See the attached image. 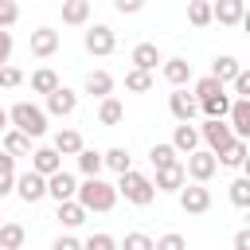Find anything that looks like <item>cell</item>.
<instances>
[{"instance_id":"4dcf8cb0","label":"cell","mask_w":250,"mask_h":250,"mask_svg":"<svg viewBox=\"0 0 250 250\" xmlns=\"http://www.w3.org/2000/svg\"><path fill=\"white\" fill-rule=\"evenodd\" d=\"M188 16H191V23H207L211 20V4L207 0H191L188 4Z\"/></svg>"},{"instance_id":"4fadbf2b","label":"cell","mask_w":250,"mask_h":250,"mask_svg":"<svg viewBox=\"0 0 250 250\" xmlns=\"http://www.w3.org/2000/svg\"><path fill=\"white\" fill-rule=\"evenodd\" d=\"M219 160H223V164H242V160H246V145L230 137V141L219 148Z\"/></svg>"},{"instance_id":"f546056e","label":"cell","mask_w":250,"mask_h":250,"mask_svg":"<svg viewBox=\"0 0 250 250\" xmlns=\"http://www.w3.org/2000/svg\"><path fill=\"white\" fill-rule=\"evenodd\" d=\"M20 242H23V227H16V223L0 227V246H20Z\"/></svg>"},{"instance_id":"d6a6232c","label":"cell","mask_w":250,"mask_h":250,"mask_svg":"<svg viewBox=\"0 0 250 250\" xmlns=\"http://www.w3.org/2000/svg\"><path fill=\"white\" fill-rule=\"evenodd\" d=\"M203 109H207L211 117H223V113H227V98H223V90L211 94V98H203Z\"/></svg>"},{"instance_id":"52a82bcc","label":"cell","mask_w":250,"mask_h":250,"mask_svg":"<svg viewBox=\"0 0 250 250\" xmlns=\"http://www.w3.org/2000/svg\"><path fill=\"white\" fill-rule=\"evenodd\" d=\"M47 191H51L55 199H70V195H74V180H70L66 172H59V168H55V172H51V184H47Z\"/></svg>"},{"instance_id":"277c9868","label":"cell","mask_w":250,"mask_h":250,"mask_svg":"<svg viewBox=\"0 0 250 250\" xmlns=\"http://www.w3.org/2000/svg\"><path fill=\"white\" fill-rule=\"evenodd\" d=\"M86 51H94V55H109V51H113V31L102 27V23L90 27V31H86Z\"/></svg>"},{"instance_id":"83f0119b","label":"cell","mask_w":250,"mask_h":250,"mask_svg":"<svg viewBox=\"0 0 250 250\" xmlns=\"http://www.w3.org/2000/svg\"><path fill=\"white\" fill-rule=\"evenodd\" d=\"M121 117H125L121 102H113V98H109V102H102V121H105V125H117Z\"/></svg>"},{"instance_id":"ee69618b","label":"cell","mask_w":250,"mask_h":250,"mask_svg":"<svg viewBox=\"0 0 250 250\" xmlns=\"http://www.w3.org/2000/svg\"><path fill=\"white\" fill-rule=\"evenodd\" d=\"M250 90V78L246 74H234V94H246Z\"/></svg>"},{"instance_id":"ab89813d","label":"cell","mask_w":250,"mask_h":250,"mask_svg":"<svg viewBox=\"0 0 250 250\" xmlns=\"http://www.w3.org/2000/svg\"><path fill=\"white\" fill-rule=\"evenodd\" d=\"M20 82V70L16 66H0V86H16Z\"/></svg>"},{"instance_id":"3957f363","label":"cell","mask_w":250,"mask_h":250,"mask_svg":"<svg viewBox=\"0 0 250 250\" xmlns=\"http://www.w3.org/2000/svg\"><path fill=\"white\" fill-rule=\"evenodd\" d=\"M121 191H125V199H133V203H148L152 199V184L141 176V172H121Z\"/></svg>"},{"instance_id":"4316f807","label":"cell","mask_w":250,"mask_h":250,"mask_svg":"<svg viewBox=\"0 0 250 250\" xmlns=\"http://www.w3.org/2000/svg\"><path fill=\"white\" fill-rule=\"evenodd\" d=\"M109 86H113V78H109V74H102V70L86 78V90H90V94H109Z\"/></svg>"},{"instance_id":"f1b7e54d","label":"cell","mask_w":250,"mask_h":250,"mask_svg":"<svg viewBox=\"0 0 250 250\" xmlns=\"http://www.w3.org/2000/svg\"><path fill=\"white\" fill-rule=\"evenodd\" d=\"M102 164H109V168L125 172V168H129V152H125V148H109V152L102 156Z\"/></svg>"},{"instance_id":"7c38bea8","label":"cell","mask_w":250,"mask_h":250,"mask_svg":"<svg viewBox=\"0 0 250 250\" xmlns=\"http://www.w3.org/2000/svg\"><path fill=\"white\" fill-rule=\"evenodd\" d=\"M203 137H207V141H211L215 148H223V145L230 141V129H227V125H223L219 117H211V121H207V129H203Z\"/></svg>"},{"instance_id":"b9f144b4","label":"cell","mask_w":250,"mask_h":250,"mask_svg":"<svg viewBox=\"0 0 250 250\" xmlns=\"http://www.w3.org/2000/svg\"><path fill=\"white\" fill-rule=\"evenodd\" d=\"M180 246H184L180 234H164V238H160V250H180Z\"/></svg>"},{"instance_id":"8992f818","label":"cell","mask_w":250,"mask_h":250,"mask_svg":"<svg viewBox=\"0 0 250 250\" xmlns=\"http://www.w3.org/2000/svg\"><path fill=\"white\" fill-rule=\"evenodd\" d=\"M215 168H219V160H215L211 152H191V160H188V172H191L195 180H207Z\"/></svg>"},{"instance_id":"ba28073f","label":"cell","mask_w":250,"mask_h":250,"mask_svg":"<svg viewBox=\"0 0 250 250\" xmlns=\"http://www.w3.org/2000/svg\"><path fill=\"white\" fill-rule=\"evenodd\" d=\"M184 211H207V203H211V191L207 188H184Z\"/></svg>"},{"instance_id":"f35d334b","label":"cell","mask_w":250,"mask_h":250,"mask_svg":"<svg viewBox=\"0 0 250 250\" xmlns=\"http://www.w3.org/2000/svg\"><path fill=\"white\" fill-rule=\"evenodd\" d=\"M125 246H129V250H148V246H152V238H145V234H129V238H125Z\"/></svg>"},{"instance_id":"8fae6325","label":"cell","mask_w":250,"mask_h":250,"mask_svg":"<svg viewBox=\"0 0 250 250\" xmlns=\"http://www.w3.org/2000/svg\"><path fill=\"white\" fill-rule=\"evenodd\" d=\"M133 62L145 66V70H152V66L160 62V51H156L152 43H141V47H133Z\"/></svg>"},{"instance_id":"e0dca14e","label":"cell","mask_w":250,"mask_h":250,"mask_svg":"<svg viewBox=\"0 0 250 250\" xmlns=\"http://www.w3.org/2000/svg\"><path fill=\"white\" fill-rule=\"evenodd\" d=\"M172 113H176L180 121H188V117L195 113V98H191V94H184V90H180V94H172Z\"/></svg>"},{"instance_id":"ac0fdd59","label":"cell","mask_w":250,"mask_h":250,"mask_svg":"<svg viewBox=\"0 0 250 250\" xmlns=\"http://www.w3.org/2000/svg\"><path fill=\"white\" fill-rule=\"evenodd\" d=\"M55 168H59V148H39V152H35V172L51 176Z\"/></svg>"},{"instance_id":"1f68e13d","label":"cell","mask_w":250,"mask_h":250,"mask_svg":"<svg viewBox=\"0 0 250 250\" xmlns=\"http://www.w3.org/2000/svg\"><path fill=\"white\" fill-rule=\"evenodd\" d=\"M219 90H223V82H219L215 74H207V78L195 82V94H199V98H211V94H219Z\"/></svg>"},{"instance_id":"5b68a950","label":"cell","mask_w":250,"mask_h":250,"mask_svg":"<svg viewBox=\"0 0 250 250\" xmlns=\"http://www.w3.org/2000/svg\"><path fill=\"white\" fill-rule=\"evenodd\" d=\"M43 191H47V184H43V172H35V168H31L27 176H20V195H23L27 203H35Z\"/></svg>"},{"instance_id":"7a4b0ae2","label":"cell","mask_w":250,"mask_h":250,"mask_svg":"<svg viewBox=\"0 0 250 250\" xmlns=\"http://www.w3.org/2000/svg\"><path fill=\"white\" fill-rule=\"evenodd\" d=\"M12 121H16V129H23L27 137H39V133H43V109H35V105H27V102H20V105L12 109Z\"/></svg>"},{"instance_id":"74e56055","label":"cell","mask_w":250,"mask_h":250,"mask_svg":"<svg viewBox=\"0 0 250 250\" xmlns=\"http://www.w3.org/2000/svg\"><path fill=\"white\" fill-rule=\"evenodd\" d=\"M12 20H16V4L12 0H0V27H8Z\"/></svg>"},{"instance_id":"30bf717a","label":"cell","mask_w":250,"mask_h":250,"mask_svg":"<svg viewBox=\"0 0 250 250\" xmlns=\"http://www.w3.org/2000/svg\"><path fill=\"white\" fill-rule=\"evenodd\" d=\"M211 16H219L223 23H238V20H242V0H219V4L211 8Z\"/></svg>"},{"instance_id":"c3c4849f","label":"cell","mask_w":250,"mask_h":250,"mask_svg":"<svg viewBox=\"0 0 250 250\" xmlns=\"http://www.w3.org/2000/svg\"><path fill=\"white\" fill-rule=\"evenodd\" d=\"M4 121H8V113H4V109H0V129H4Z\"/></svg>"},{"instance_id":"d4e9b609","label":"cell","mask_w":250,"mask_h":250,"mask_svg":"<svg viewBox=\"0 0 250 250\" xmlns=\"http://www.w3.org/2000/svg\"><path fill=\"white\" fill-rule=\"evenodd\" d=\"M125 86H129V90H148V86H152V78H148V70H145V66H137V70H129V74H125Z\"/></svg>"},{"instance_id":"2e32d148","label":"cell","mask_w":250,"mask_h":250,"mask_svg":"<svg viewBox=\"0 0 250 250\" xmlns=\"http://www.w3.org/2000/svg\"><path fill=\"white\" fill-rule=\"evenodd\" d=\"M51 109H55V113H70V109H74V94H70L66 86H55V90H51Z\"/></svg>"},{"instance_id":"cb8c5ba5","label":"cell","mask_w":250,"mask_h":250,"mask_svg":"<svg viewBox=\"0 0 250 250\" xmlns=\"http://www.w3.org/2000/svg\"><path fill=\"white\" fill-rule=\"evenodd\" d=\"M195 141H199V133H195L188 121H184V125H176V148H188V152H191V148H195Z\"/></svg>"},{"instance_id":"bcb514c9","label":"cell","mask_w":250,"mask_h":250,"mask_svg":"<svg viewBox=\"0 0 250 250\" xmlns=\"http://www.w3.org/2000/svg\"><path fill=\"white\" fill-rule=\"evenodd\" d=\"M12 188V168H0V195Z\"/></svg>"},{"instance_id":"f6af8a7d","label":"cell","mask_w":250,"mask_h":250,"mask_svg":"<svg viewBox=\"0 0 250 250\" xmlns=\"http://www.w3.org/2000/svg\"><path fill=\"white\" fill-rule=\"evenodd\" d=\"M117 4V12H137L141 8V0H113Z\"/></svg>"},{"instance_id":"7bdbcfd3","label":"cell","mask_w":250,"mask_h":250,"mask_svg":"<svg viewBox=\"0 0 250 250\" xmlns=\"http://www.w3.org/2000/svg\"><path fill=\"white\" fill-rule=\"evenodd\" d=\"M8 51H12V35H8V31H0V62L8 59Z\"/></svg>"},{"instance_id":"d6986e66","label":"cell","mask_w":250,"mask_h":250,"mask_svg":"<svg viewBox=\"0 0 250 250\" xmlns=\"http://www.w3.org/2000/svg\"><path fill=\"white\" fill-rule=\"evenodd\" d=\"M82 215H86V207H82V203H70V199H59V219H62L66 227H74V223H82Z\"/></svg>"},{"instance_id":"9a60e30c","label":"cell","mask_w":250,"mask_h":250,"mask_svg":"<svg viewBox=\"0 0 250 250\" xmlns=\"http://www.w3.org/2000/svg\"><path fill=\"white\" fill-rule=\"evenodd\" d=\"M86 16H90V4H86V0H66V4H62V20H66V23H82Z\"/></svg>"},{"instance_id":"836d02e7","label":"cell","mask_w":250,"mask_h":250,"mask_svg":"<svg viewBox=\"0 0 250 250\" xmlns=\"http://www.w3.org/2000/svg\"><path fill=\"white\" fill-rule=\"evenodd\" d=\"M4 148H8L12 156H16V152H27V133H23V129H20V133H8V137H4Z\"/></svg>"},{"instance_id":"6da1fadb","label":"cell","mask_w":250,"mask_h":250,"mask_svg":"<svg viewBox=\"0 0 250 250\" xmlns=\"http://www.w3.org/2000/svg\"><path fill=\"white\" fill-rule=\"evenodd\" d=\"M78 191H82V207H94V211H109L113 199H117L113 184H105V180H98V176H90Z\"/></svg>"},{"instance_id":"9c48e42d","label":"cell","mask_w":250,"mask_h":250,"mask_svg":"<svg viewBox=\"0 0 250 250\" xmlns=\"http://www.w3.org/2000/svg\"><path fill=\"white\" fill-rule=\"evenodd\" d=\"M55 47H59V35H55L51 27H39V31L31 35V51H35V55H51Z\"/></svg>"},{"instance_id":"60d3db41","label":"cell","mask_w":250,"mask_h":250,"mask_svg":"<svg viewBox=\"0 0 250 250\" xmlns=\"http://www.w3.org/2000/svg\"><path fill=\"white\" fill-rule=\"evenodd\" d=\"M109 246H113L109 234H94V238H90V250H109Z\"/></svg>"},{"instance_id":"603a6c76","label":"cell","mask_w":250,"mask_h":250,"mask_svg":"<svg viewBox=\"0 0 250 250\" xmlns=\"http://www.w3.org/2000/svg\"><path fill=\"white\" fill-rule=\"evenodd\" d=\"M230 121H234V129H238V133H250V105H246V102H234Z\"/></svg>"},{"instance_id":"484cf974","label":"cell","mask_w":250,"mask_h":250,"mask_svg":"<svg viewBox=\"0 0 250 250\" xmlns=\"http://www.w3.org/2000/svg\"><path fill=\"white\" fill-rule=\"evenodd\" d=\"M238 74V62L230 59V55H223V59H215V78L223 82V78H234Z\"/></svg>"},{"instance_id":"7402d4cb","label":"cell","mask_w":250,"mask_h":250,"mask_svg":"<svg viewBox=\"0 0 250 250\" xmlns=\"http://www.w3.org/2000/svg\"><path fill=\"white\" fill-rule=\"evenodd\" d=\"M31 86H35L39 94H51V90L59 86V78H55V70H35V74H31Z\"/></svg>"},{"instance_id":"d590c367","label":"cell","mask_w":250,"mask_h":250,"mask_svg":"<svg viewBox=\"0 0 250 250\" xmlns=\"http://www.w3.org/2000/svg\"><path fill=\"white\" fill-rule=\"evenodd\" d=\"M230 199H234L238 207H246V203H250V180H234V184H230Z\"/></svg>"},{"instance_id":"8d00e7d4","label":"cell","mask_w":250,"mask_h":250,"mask_svg":"<svg viewBox=\"0 0 250 250\" xmlns=\"http://www.w3.org/2000/svg\"><path fill=\"white\" fill-rule=\"evenodd\" d=\"M172 160H176V148H172V145H156V148H152V164H156V168H160V164H172Z\"/></svg>"},{"instance_id":"5bb4252c","label":"cell","mask_w":250,"mask_h":250,"mask_svg":"<svg viewBox=\"0 0 250 250\" xmlns=\"http://www.w3.org/2000/svg\"><path fill=\"white\" fill-rule=\"evenodd\" d=\"M156 184H160V188H180V184H184V168H180L176 160H172V164H160Z\"/></svg>"},{"instance_id":"ffe728a7","label":"cell","mask_w":250,"mask_h":250,"mask_svg":"<svg viewBox=\"0 0 250 250\" xmlns=\"http://www.w3.org/2000/svg\"><path fill=\"white\" fill-rule=\"evenodd\" d=\"M164 78H168V82H176V86H180V82H188V78H191V66H188V62H184V59H172V62H168V66H164Z\"/></svg>"},{"instance_id":"e575fe53","label":"cell","mask_w":250,"mask_h":250,"mask_svg":"<svg viewBox=\"0 0 250 250\" xmlns=\"http://www.w3.org/2000/svg\"><path fill=\"white\" fill-rule=\"evenodd\" d=\"M78 164H82V172H86V176H98L102 156H98V152H82V148H78Z\"/></svg>"},{"instance_id":"44dd1931","label":"cell","mask_w":250,"mask_h":250,"mask_svg":"<svg viewBox=\"0 0 250 250\" xmlns=\"http://www.w3.org/2000/svg\"><path fill=\"white\" fill-rule=\"evenodd\" d=\"M55 148H59V152H78V148H82V137H78L74 129H62V133L55 137Z\"/></svg>"},{"instance_id":"7dc6e473","label":"cell","mask_w":250,"mask_h":250,"mask_svg":"<svg viewBox=\"0 0 250 250\" xmlns=\"http://www.w3.org/2000/svg\"><path fill=\"white\" fill-rule=\"evenodd\" d=\"M74 246H78V242H74V238H70V234H66V238H59V242H55V250H74Z\"/></svg>"}]
</instances>
